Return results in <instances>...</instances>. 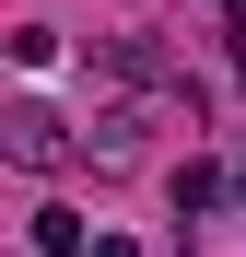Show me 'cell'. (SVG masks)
I'll return each mask as SVG.
<instances>
[{
	"label": "cell",
	"mask_w": 246,
	"mask_h": 257,
	"mask_svg": "<svg viewBox=\"0 0 246 257\" xmlns=\"http://www.w3.org/2000/svg\"><path fill=\"white\" fill-rule=\"evenodd\" d=\"M12 152H24V164H59V117H47V105H12Z\"/></svg>",
	"instance_id": "obj_1"
},
{
	"label": "cell",
	"mask_w": 246,
	"mask_h": 257,
	"mask_svg": "<svg viewBox=\"0 0 246 257\" xmlns=\"http://www.w3.org/2000/svg\"><path fill=\"white\" fill-rule=\"evenodd\" d=\"M82 257H141V245H117V234H94V245H82Z\"/></svg>",
	"instance_id": "obj_2"
}]
</instances>
